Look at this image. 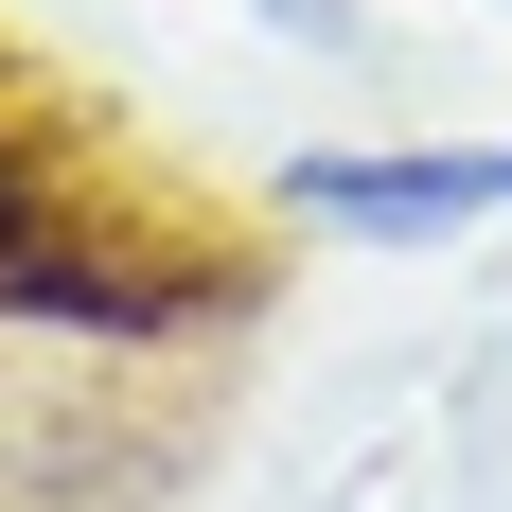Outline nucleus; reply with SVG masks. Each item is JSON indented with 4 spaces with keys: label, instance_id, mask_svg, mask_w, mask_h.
<instances>
[{
    "label": "nucleus",
    "instance_id": "nucleus-1",
    "mask_svg": "<svg viewBox=\"0 0 512 512\" xmlns=\"http://www.w3.org/2000/svg\"><path fill=\"white\" fill-rule=\"evenodd\" d=\"M195 318H230L212 248H177L159 212H124L89 159L53 142V106L0 71V336L124 354V336H195Z\"/></svg>",
    "mask_w": 512,
    "mask_h": 512
},
{
    "label": "nucleus",
    "instance_id": "nucleus-2",
    "mask_svg": "<svg viewBox=\"0 0 512 512\" xmlns=\"http://www.w3.org/2000/svg\"><path fill=\"white\" fill-rule=\"evenodd\" d=\"M283 195L318 230H371V248H460L512 212V142H389V159L336 142V159H283Z\"/></svg>",
    "mask_w": 512,
    "mask_h": 512
}]
</instances>
